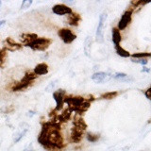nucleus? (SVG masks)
Wrapping results in <instances>:
<instances>
[{"label": "nucleus", "instance_id": "obj_6", "mask_svg": "<svg viewBox=\"0 0 151 151\" xmlns=\"http://www.w3.org/2000/svg\"><path fill=\"white\" fill-rule=\"evenodd\" d=\"M131 16H132V11H127L124 14L122 15V18L120 19L119 23H118V30H123L129 26V24L131 21Z\"/></svg>", "mask_w": 151, "mask_h": 151}, {"label": "nucleus", "instance_id": "obj_17", "mask_svg": "<svg viewBox=\"0 0 151 151\" xmlns=\"http://www.w3.org/2000/svg\"><path fill=\"white\" fill-rule=\"evenodd\" d=\"M71 114V110H66L63 113H61V115L59 118V122H65L69 119Z\"/></svg>", "mask_w": 151, "mask_h": 151}, {"label": "nucleus", "instance_id": "obj_29", "mask_svg": "<svg viewBox=\"0 0 151 151\" xmlns=\"http://www.w3.org/2000/svg\"><path fill=\"white\" fill-rule=\"evenodd\" d=\"M5 22H6V21H5V20H1V21H0V27H1V26H3L4 24H5Z\"/></svg>", "mask_w": 151, "mask_h": 151}, {"label": "nucleus", "instance_id": "obj_8", "mask_svg": "<svg viewBox=\"0 0 151 151\" xmlns=\"http://www.w3.org/2000/svg\"><path fill=\"white\" fill-rule=\"evenodd\" d=\"M53 96L56 101V111H58L63 107V104L64 102V91L63 90H59V91L53 93Z\"/></svg>", "mask_w": 151, "mask_h": 151}, {"label": "nucleus", "instance_id": "obj_21", "mask_svg": "<svg viewBox=\"0 0 151 151\" xmlns=\"http://www.w3.org/2000/svg\"><path fill=\"white\" fill-rule=\"evenodd\" d=\"M7 42H8V44H9V45H11V46H14L15 48H20V47L22 46L20 44H17L16 42H14L12 39H11V38H8Z\"/></svg>", "mask_w": 151, "mask_h": 151}, {"label": "nucleus", "instance_id": "obj_27", "mask_svg": "<svg viewBox=\"0 0 151 151\" xmlns=\"http://www.w3.org/2000/svg\"><path fill=\"white\" fill-rule=\"evenodd\" d=\"M150 92H151V89L150 88H148L145 92V96H146V98H147V99H150Z\"/></svg>", "mask_w": 151, "mask_h": 151}, {"label": "nucleus", "instance_id": "obj_3", "mask_svg": "<svg viewBox=\"0 0 151 151\" xmlns=\"http://www.w3.org/2000/svg\"><path fill=\"white\" fill-rule=\"evenodd\" d=\"M107 20V12H103L100 16H99V22L96 29V40L98 42H103L104 41V24Z\"/></svg>", "mask_w": 151, "mask_h": 151}, {"label": "nucleus", "instance_id": "obj_5", "mask_svg": "<svg viewBox=\"0 0 151 151\" xmlns=\"http://www.w3.org/2000/svg\"><path fill=\"white\" fill-rule=\"evenodd\" d=\"M58 34L60 37V39L63 41L64 44H71L77 38V36L68 28H61V29L59 30Z\"/></svg>", "mask_w": 151, "mask_h": 151}, {"label": "nucleus", "instance_id": "obj_10", "mask_svg": "<svg viewBox=\"0 0 151 151\" xmlns=\"http://www.w3.org/2000/svg\"><path fill=\"white\" fill-rule=\"evenodd\" d=\"M48 73V66L46 63H39L34 68V74L36 76H42Z\"/></svg>", "mask_w": 151, "mask_h": 151}, {"label": "nucleus", "instance_id": "obj_18", "mask_svg": "<svg viewBox=\"0 0 151 151\" xmlns=\"http://www.w3.org/2000/svg\"><path fill=\"white\" fill-rule=\"evenodd\" d=\"M151 55L150 53H147V52H145V53H135L132 55V58H136V59H144V58H149Z\"/></svg>", "mask_w": 151, "mask_h": 151}, {"label": "nucleus", "instance_id": "obj_7", "mask_svg": "<svg viewBox=\"0 0 151 151\" xmlns=\"http://www.w3.org/2000/svg\"><path fill=\"white\" fill-rule=\"evenodd\" d=\"M52 12L57 15H65V14L69 15L70 13H72V9L64 4H57L52 8Z\"/></svg>", "mask_w": 151, "mask_h": 151}, {"label": "nucleus", "instance_id": "obj_30", "mask_svg": "<svg viewBox=\"0 0 151 151\" xmlns=\"http://www.w3.org/2000/svg\"><path fill=\"white\" fill-rule=\"evenodd\" d=\"M0 6H1V1H0Z\"/></svg>", "mask_w": 151, "mask_h": 151}, {"label": "nucleus", "instance_id": "obj_12", "mask_svg": "<svg viewBox=\"0 0 151 151\" xmlns=\"http://www.w3.org/2000/svg\"><path fill=\"white\" fill-rule=\"evenodd\" d=\"M38 36L36 34H33V33H24V34L21 35V41L26 45H27L28 44H30L31 42L36 40Z\"/></svg>", "mask_w": 151, "mask_h": 151}, {"label": "nucleus", "instance_id": "obj_14", "mask_svg": "<svg viewBox=\"0 0 151 151\" xmlns=\"http://www.w3.org/2000/svg\"><path fill=\"white\" fill-rule=\"evenodd\" d=\"M111 34H112V42H114L115 45H119L120 42H121V39H122L120 31L118 30L117 28H112Z\"/></svg>", "mask_w": 151, "mask_h": 151}, {"label": "nucleus", "instance_id": "obj_4", "mask_svg": "<svg viewBox=\"0 0 151 151\" xmlns=\"http://www.w3.org/2000/svg\"><path fill=\"white\" fill-rule=\"evenodd\" d=\"M84 101V98L83 97H72V96H67L64 98V102L68 104V106L70 107L71 111H78L80 106Z\"/></svg>", "mask_w": 151, "mask_h": 151}, {"label": "nucleus", "instance_id": "obj_15", "mask_svg": "<svg viewBox=\"0 0 151 151\" xmlns=\"http://www.w3.org/2000/svg\"><path fill=\"white\" fill-rule=\"evenodd\" d=\"M112 78L114 79L122 80V81H132V80H133V78H129V76L125 73H115L112 76Z\"/></svg>", "mask_w": 151, "mask_h": 151}, {"label": "nucleus", "instance_id": "obj_23", "mask_svg": "<svg viewBox=\"0 0 151 151\" xmlns=\"http://www.w3.org/2000/svg\"><path fill=\"white\" fill-rule=\"evenodd\" d=\"M98 138H99L98 135H93V134H90V133L87 135V139L90 142H96L98 140Z\"/></svg>", "mask_w": 151, "mask_h": 151}, {"label": "nucleus", "instance_id": "obj_11", "mask_svg": "<svg viewBox=\"0 0 151 151\" xmlns=\"http://www.w3.org/2000/svg\"><path fill=\"white\" fill-rule=\"evenodd\" d=\"M92 79L96 83H101L108 79V74L104 72H97L92 76Z\"/></svg>", "mask_w": 151, "mask_h": 151}, {"label": "nucleus", "instance_id": "obj_25", "mask_svg": "<svg viewBox=\"0 0 151 151\" xmlns=\"http://www.w3.org/2000/svg\"><path fill=\"white\" fill-rule=\"evenodd\" d=\"M32 4V1H23L22 5H21V9H27V8H29V6Z\"/></svg>", "mask_w": 151, "mask_h": 151}, {"label": "nucleus", "instance_id": "obj_13", "mask_svg": "<svg viewBox=\"0 0 151 151\" xmlns=\"http://www.w3.org/2000/svg\"><path fill=\"white\" fill-rule=\"evenodd\" d=\"M80 21V16L78 13H70L68 15V23L71 26H78Z\"/></svg>", "mask_w": 151, "mask_h": 151}, {"label": "nucleus", "instance_id": "obj_9", "mask_svg": "<svg viewBox=\"0 0 151 151\" xmlns=\"http://www.w3.org/2000/svg\"><path fill=\"white\" fill-rule=\"evenodd\" d=\"M83 131L84 129L75 126L72 129V131H71V139H72V142H74V143H78L82 138Z\"/></svg>", "mask_w": 151, "mask_h": 151}, {"label": "nucleus", "instance_id": "obj_20", "mask_svg": "<svg viewBox=\"0 0 151 151\" xmlns=\"http://www.w3.org/2000/svg\"><path fill=\"white\" fill-rule=\"evenodd\" d=\"M132 63H138V64H141V65H146L147 64L148 61L146 60L145 59H132L131 60Z\"/></svg>", "mask_w": 151, "mask_h": 151}, {"label": "nucleus", "instance_id": "obj_22", "mask_svg": "<svg viewBox=\"0 0 151 151\" xmlns=\"http://www.w3.org/2000/svg\"><path fill=\"white\" fill-rule=\"evenodd\" d=\"M6 56H7V49L6 48L0 49V61H4Z\"/></svg>", "mask_w": 151, "mask_h": 151}, {"label": "nucleus", "instance_id": "obj_2", "mask_svg": "<svg viewBox=\"0 0 151 151\" xmlns=\"http://www.w3.org/2000/svg\"><path fill=\"white\" fill-rule=\"evenodd\" d=\"M50 44H51V40L45 39V38H37L36 40L31 42L30 44H28L26 46L30 47L33 50L44 51L50 45Z\"/></svg>", "mask_w": 151, "mask_h": 151}, {"label": "nucleus", "instance_id": "obj_1", "mask_svg": "<svg viewBox=\"0 0 151 151\" xmlns=\"http://www.w3.org/2000/svg\"><path fill=\"white\" fill-rule=\"evenodd\" d=\"M37 77H38V76H36L34 74V72H27L21 81L18 82L15 86L12 88V91L13 92H17V91H21V90L27 88L28 85L30 84V82L32 81V80H34Z\"/></svg>", "mask_w": 151, "mask_h": 151}, {"label": "nucleus", "instance_id": "obj_26", "mask_svg": "<svg viewBox=\"0 0 151 151\" xmlns=\"http://www.w3.org/2000/svg\"><path fill=\"white\" fill-rule=\"evenodd\" d=\"M26 132H27V129H26V130H24V131L22 132V133L20 134V136H19L18 138H17V139L15 140V143H18V142H19V141H20V140L22 139V137H24V135L26 134Z\"/></svg>", "mask_w": 151, "mask_h": 151}, {"label": "nucleus", "instance_id": "obj_16", "mask_svg": "<svg viewBox=\"0 0 151 151\" xmlns=\"http://www.w3.org/2000/svg\"><path fill=\"white\" fill-rule=\"evenodd\" d=\"M115 50H116V53L121 56V57H124V58H127V57H129L130 54L129 51L125 50L124 48H123L122 46L120 45H115Z\"/></svg>", "mask_w": 151, "mask_h": 151}, {"label": "nucleus", "instance_id": "obj_19", "mask_svg": "<svg viewBox=\"0 0 151 151\" xmlns=\"http://www.w3.org/2000/svg\"><path fill=\"white\" fill-rule=\"evenodd\" d=\"M116 96H117L116 92H111V93H106L102 94L101 98H104V99H112V98H114Z\"/></svg>", "mask_w": 151, "mask_h": 151}, {"label": "nucleus", "instance_id": "obj_28", "mask_svg": "<svg viewBox=\"0 0 151 151\" xmlns=\"http://www.w3.org/2000/svg\"><path fill=\"white\" fill-rule=\"evenodd\" d=\"M142 72H146V73H148L149 72V69L147 67H144V69L142 70Z\"/></svg>", "mask_w": 151, "mask_h": 151}, {"label": "nucleus", "instance_id": "obj_24", "mask_svg": "<svg viewBox=\"0 0 151 151\" xmlns=\"http://www.w3.org/2000/svg\"><path fill=\"white\" fill-rule=\"evenodd\" d=\"M91 45V42H90V39L89 37L86 39V41H85V46H84V50H85V54H86L87 56H89V53H88V47Z\"/></svg>", "mask_w": 151, "mask_h": 151}]
</instances>
